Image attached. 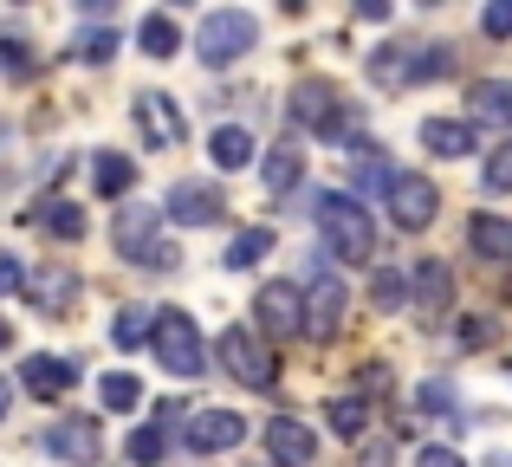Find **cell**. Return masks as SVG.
Listing matches in <instances>:
<instances>
[{
	"instance_id": "6da1fadb",
	"label": "cell",
	"mask_w": 512,
	"mask_h": 467,
	"mask_svg": "<svg viewBox=\"0 0 512 467\" xmlns=\"http://www.w3.org/2000/svg\"><path fill=\"white\" fill-rule=\"evenodd\" d=\"M318 234L344 266H370L376 260V221L357 195H318Z\"/></svg>"
},
{
	"instance_id": "7a4b0ae2",
	"label": "cell",
	"mask_w": 512,
	"mask_h": 467,
	"mask_svg": "<svg viewBox=\"0 0 512 467\" xmlns=\"http://www.w3.org/2000/svg\"><path fill=\"white\" fill-rule=\"evenodd\" d=\"M111 240L124 260L150 266V273H175L182 266V247L163 234V208H124V215L111 221Z\"/></svg>"
},
{
	"instance_id": "3957f363",
	"label": "cell",
	"mask_w": 512,
	"mask_h": 467,
	"mask_svg": "<svg viewBox=\"0 0 512 467\" xmlns=\"http://www.w3.org/2000/svg\"><path fill=\"white\" fill-rule=\"evenodd\" d=\"M253 39H260V20H253V13H240V7H214L208 20H201L195 46H201V65H208V72H221V65L247 59Z\"/></svg>"
},
{
	"instance_id": "277c9868",
	"label": "cell",
	"mask_w": 512,
	"mask_h": 467,
	"mask_svg": "<svg viewBox=\"0 0 512 467\" xmlns=\"http://www.w3.org/2000/svg\"><path fill=\"white\" fill-rule=\"evenodd\" d=\"M150 344H156V364H163L169 377H201V370H208V344H201V331H195L188 312H156Z\"/></svg>"
},
{
	"instance_id": "5b68a950",
	"label": "cell",
	"mask_w": 512,
	"mask_h": 467,
	"mask_svg": "<svg viewBox=\"0 0 512 467\" xmlns=\"http://www.w3.org/2000/svg\"><path fill=\"white\" fill-rule=\"evenodd\" d=\"M214 357H221V364H227V377H234V383H247V390H273V377H279L273 351H266V344L253 338L247 325H227V331H221V344H214Z\"/></svg>"
},
{
	"instance_id": "8992f818",
	"label": "cell",
	"mask_w": 512,
	"mask_h": 467,
	"mask_svg": "<svg viewBox=\"0 0 512 467\" xmlns=\"http://www.w3.org/2000/svg\"><path fill=\"white\" fill-rule=\"evenodd\" d=\"M292 117H299L305 130H318V137H344V130H350L344 91L331 85V78H305V85H292Z\"/></svg>"
},
{
	"instance_id": "52a82bcc",
	"label": "cell",
	"mask_w": 512,
	"mask_h": 467,
	"mask_svg": "<svg viewBox=\"0 0 512 467\" xmlns=\"http://www.w3.org/2000/svg\"><path fill=\"white\" fill-rule=\"evenodd\" d=\"M46 455L59 467H98L104 461V429L98 416H59L46 429Z\"/></svg>"
},
{
	"instance_id": "ba28073f",
	"label": "cell",
	"mask_w": 512,
	"mask_h": 467,
	"mask_svg": "<svg viewBox=\"0 0 512 467\" xmlns=\"http://www.w3.org/2000/svg\"><path fill=\"white\" fill-rule=\"evenodd\" d=\"M344 312H350V292L338 273H318L312 286H305V338H338L344 331Z\"/></svg>"
},
{
	"instance_id": "9c48e42d",
	"label": "cell",
	"mask_w": 512,
	"mask_h": 467,
	"mask_svg": "<svg viewBox=\"0 0 512 467\" xmlns=\"http://www.w3.org/2000/svg\"><path fill=\"white\" fill-rule=\"evenodd\" d=\"M383 202H389V215H396V228L422 234L428 221H435V208H441V189H435L428 176H389Z\"/></svg>"
},
{
	"instance_id": "30bf717a",
	"label": "cell",
	"mask_w": 512,
	"mask_h": 467,
	"mask_svg": "<svg viewBox=\"0 0 512 467\" xmlns=\"http://www.w3.org/2000/svg\"><path fill=\"white\" fill-rule=\"evenodd\" d=\"M253 312H260V325L273 331V338H299L305 331V292L292 286V279H266L260 299H253Z\"/></svg>"
},
{
	"instance_id": "8fae6325",
	"label": "cell",
	"mask_w": 512,
	"mask_h": 467,
	"mask_svg": "<svg viewBox=\"0 0 512 467\" xmlns=\"http://www.w3.org/2000/svg\"><path fill=\"white\" fill-rule=\"evenodd\" d=\"M240 442H247V416L240 409H195L188 416V448L195 455H227Z\"/></svg>"
},
{
	"instance_id": "7c38bea8",
	"label": "cell",
	"mask_w": 512,
	"mask_h": 467,
	"mask_svg": "<svg viewBox=\"0 0 512 467\" xmlns=\"http://www.w3.org/2000/svg\"><path fill=\"white\" fill-rule=\"evenodd\" d=\"M221 189H208V182H175V189L163 195V215L175 221V228H208V221H221Z\"/></svg>"
},
{
	"instance_id": "4fadbf2b",
	"label": "cell",
	"mask_w": 512,
	"mask_h": 467,
	"mask_svg": "<svg viewBox=\"0 0 512 467\" xmlns=\"http://www.w3.org/2000/svg\"><path fill=\"white\" fill-rule=\"evenodd\" d=\"M26 299H33V312L59 318L65 305L78 299V273H72V266H59V260H46L39 273H26Z\"/></svg>"
},
{
	"instance_id": "5bb4252c",
	"label": "cell",
	"mask_w": 512,
	"mask_h": 467,
	"mask_svg": "<svg viewBox=\"0 0 512 467\" xmlns=\"http://www.w3.org/2000/svg\"><path fill=\"white\" fill-rule=\"evenodd\" d=\"M266 455H273L279 467H305L318 455V435L305 429L299 416H273V422H266Z\"/></svg>"
},
{
	"instance_id": "9a60e30c",
	"label": "cell",
	"mask_w": 512,
	"mask_h": 467,
	"mask_svg": "<svg viewBox=\"0 0 512 467\" xmlns=\"http://www.w3.org/2000/svg\"><path fill=\"white\" fill-rule=\"evenodd\" d=\"M137 130H143V143H156V150H175V143L188 137L182 111H175L169 98H156V91H143V98H137Z\"/></svg>"
},
{
	"instance_id": "2e32d148",
	"label": "cell",
	"mask_w": 512,
	"mask_h": 467,
	"mask_svg": "<svg viewBox=\"0 0 512 467\" xmlns=\"http://www.w3.org/2000/svg\"><path fill=\"white\" fill-rule=\"evenodd\" d=\"M454 305V273H448V260H422L415 266V312L422 318H441Z\"/></svg>"
},
{
	"instance_id": "e0dca14e",
	"label": "cell",
	"mask_w": 512,
	"mask_h": 467,
	"mask_svg": "<svg viewBox=\"0 0 512 467\" xmlns=\"http://www.w3.org/2000/svg\"><path fill=\"white\" fill-rule=\"evenodd\" d=\"M72 383H78V364H72V357H52V351L26 357V390H33V396H46V403H52V396H65Z\"/></svg>"
},
{
	"instance_id": "ac0fdd59",
	"label": "cell",
	"mask_w": 512,
	"mask_h": 467,
	"mask_svg": "<svg viewBox=\"0 0 512 467\" xmlns=\"http://www.w3.org/2000/svg\"><path fill=\"white\" fill-rule=\"evenodd\" d=\"M467 247L493 266H512V221L506 215H474L467 221Z\"/></svg>"
},
{
	"instance_id": "d6986e66",
	"label": "cell",
	"mask_w": 512,
	"mask_h": 467,
	"mask_svg": "<svg viewBox=\"0 0 512 467\" xmlns=\"http://www.w3.org/2000/svg\"><path fill=\"white\" fill-rule=\"evenodd\" d=\"M422 150L428 156H474V124H461V117H428L422 124Z\"/></svg>"
},
{
	"instance_id": "ffe728a7",
	"label": "cell",
	"mask_w": 512,
	"mask_h": 467,
	"mask_svg": "<svg viewBox=\"0 0 512 467\" xmlns=\"http://www.w3.org/2000/svg\"><path fill=\"white\" fill-rule=\"evenodd\" d=\"M208 156H214V169H247L260 150H253V130H240V124H221V130L208 137Z\"/></svg>"
},
{
	"instance_id": "44dd1931",
	"label": "cell",
	"mask_w": 512,
	"mask_h": 467,
	"mask_svg": "<svg viewBox=\"0 0 512 467\" xmlns=\"http://www.w3.org/2000/svg\"><path fill=\"white\" fill-rule=\"evenodd\" d=\"M467 104H474L480 124H512V85L506 78H480V85L467 91Z\"/></svg>"
},
{
	"instance_id": "7402d4cb",
	"label": "cell",
	"mask_w": 512,
	"mask_h": 467,
	"mask_svg": "<svg viewBox=\"0 0 512 467\" xmlns=\"http://www.w3.org/2000/svg\"><path fill=\"white\" fill-rule=\"evenodd\" d=\"M137 39H143L150 59H175V52H182V26H175L169 13H150V20L137 26Z\"/></svg>"
},
{
	"instance_id": "603a6c76",
	"label": "cell",
	"mask_w": 512,
	"mask_h": 467,
	"mask_svg": "<svg viewBox=\"0 0 512 467\" xmlns=\"http://www.w3.org/2000/svg\"><path fill=\"white\" fill-rule=\"evenodd\" d=\"M150 331H156V312H150V305H130V312H117L111 344H117V351H137V344H150Z\"/></svg>"
},
{
	"instance_id": "cb8c5ba5",
	"label": "cell",
	"mask_w": 512,
	"mask_h": 467,
	"mask_svg": "<svg viewBox=\"0 0 512 467\" xmlns=\"http://www.w3.org/2000/svg\"><path fill=\"white\" fill-rule=\"evenodd\" d=\"M266 253H273V234H266V228H240L234 240H227V266H234V273H247V266H260Z\"/></svg>"
},
{
	"instance_id": "d4e9b609",
	"label": "cell",
	"mask_w": 512,
	"mask_h": 467,
	"mask_svg": "<svg viewBox=\"0 0 512 467\" xmlns=\"http://www.w3.org/2000/svg\"><path fill=\"white\" fill-rule=\"evenodd\" d=\"M299 176H305V156L292 150V143H279V150H266V189H273V195H286V189H292Z\"/></svg>"
},
{
	"instance_id": "484cf974",
	"label": "cell",
	"mask_w": 512,
	"mask_h": 467,
	"mask_svg": "<svg viewBox=\"0 0 512 467\" xmlns=\"http://www.w3.org/2000/svg\"><path fill=\"white\" fill-rule=\"evenodd\" d=\"M91 182H98V195H124L130 182H137V163H130V156H98V163H91Z\"/></svg>"
},
{
	"instance_id": "4316f807",
	"label": "cell",
	"mask_w": 512,
	"mask_h": 467,
	"mask_svg": "<svg viewBox=\"0 0 512 467\" xmlns=\"http://www.w3.org/2000/svg\"><path fill=\"white\" fill-rule=\"evenodd\" d=\"M370 78H376V85H409V78H415V59L402 46H383L370 59Z\"/></svg>"
},
{
	"instance_id": "83f0119b",
	"label": "cell",
	"mask_w": 512,
	"mask_h": 467,
	"mask_svg": "<svg viewBox=\"0 0 512 467\" xmlns=\"http://www.w3.org/2000/svg\"><path fill=\"white\" fill-rule=\"evenodd\" d=\"M72 52L85 65H104V59H117V26H85V33L72 39Z\"/></svg>"
},
{
	"instance_id": "f1b7e54d",
	"label": "cell",
	"mask_w": 512,
	"mask_h": 467,
	"mask_svg": "<svg viewBox=\"0 0 512 467\" xmlns=\"http://www.w3.org/2000/svg\"><path fill=\"white\" fill-rule=\"evenodd\" d=\"M325 416H331V429H338L344 442H357V435L370 429V409H363V396H338V403H331Z\"/></svg>"
},
{
	"instance_id": "f546056e",
	"label": "cell",
	"mask_w": 512,
	"mask_h": 467,
	"mask_svg": "<svg viewBox=\"0 0 512 467\" xmlns=\"http://www.w3.org/2000/svg\"><path fill=\"white\" fill-rule=\"evenodd\" d=\"M98 403L104 409H137L143 403V383L124 377V370H111V377H98Z\"/></svg>"
},
{
	"instance_id": "4dcf8cb0",
	"label": "cell",
	"mask_w": 512,
	"mask_h": 467,
	"mask_svg": "<svg viewBox=\"0 0 512 467\" xmlns=\"http://www.w3.org/2000/svg\"><path fill=\"white\" fill-rule=\"evenodd\" d=\"M39 228L59 234V240H85V215H78L72 202H46V208H39Z\"/></svg>"
},
{
	"instance_id": "1f68e13d",
	"label": "cell",
	"mask_w": 512,
	"mask_h": 467,
	"mask_svg": "<svg viewBox=\"0 0 512 467\" xmlns=\"http://www.w3.org/2000/svg\"><path fill=\"white\" fill-rule=\"evenodd\" d=\"M163 455H169V429H163V422H150V429H137V435H130V461L156 467Z\"/></svg>"
},
{
	"instance_id": "d6a6232c",
	"label": "cell",
	"mask_w": 512,
	"mask_h": 467,
	"mask_svg": "<svg viewBox=\"0 0 512 467\" xmlns=\"http://www.w3.org/2000/svg\"><path fill=\"white\" fill-rule=\"evenodd\" d=\"M480 182H487L493 195H512V143H500V150L480 163Z\"/></svg>"
},
{
	"instance_id": "836d02e7",
	"label": "cell",
	"mask_w": 512,
	"mask_h": 467,
	"mask_svg": "<svg viewBox=\"0 0 512 467\" xmlns=\"http://www.w3.org/2000/svg\"><path fill=\"white\" fill-rule=\"evenodd\" d=\"M370 292H376V305H383V312H396V305L409 299V279H402V273H376Z\"/></svg>"
},
{
	"instance_id": "e575fe53",
	"label": "cell",
	"mask_w": 512,
	"mask_h": 467,
	"mask_svg": "<svg viewBox=\"0 0 512 467\" xmlns=\"http://www.w3.org/2000/svg\"><path fill=\"white\" fill-rule=\"evenodd\" d=\"M415 403H422L428 409V416H454V390H448V383H422V390H415Z\"/></svg>"
},
{
	"instance_id": "d590c367",
	"label": "cell",
	"mask_w": 512,
	"mask_h": 467,
	"mask_svg": "<svg viewBox=\"0 0 512 467\" xmlns=\"http://www.w3.org/2000/svg\"><path fill=\"white\" fill-rule=\"evenodd\" d=\"M480 33H487V39H512V0H493V7L480 13Z\"/></svg>"
},
{
	"instance_id": "8d00e7d4",
	"label": "cell",
	"mask_w": 512,
	"mask_h": 467,
	"mask_svg": "<svg viewBox=\"0 0 512 467\" xmlns=\"http://www.w3.org/2000/svg\"><path fill=\"white\" fill-rule=\"evenodd\" d=\"M13 292H26V266L0 247V299H13Z\"/></svg>"
},
{
	"instance_id": "74e56055",
	"label": "cell",
	"mask_w": 512,
	"mask_h": 467,
	"mask_svg": "<svg viewBox=\"0 0 512 467\" xmlns=\"http://www.w3.org/2000/svg\"><path fill=\"white\" fill-rule=\"evenodd\" d=\"M415 467H467V461L454 455V448H422V455H415Z\"/></svg>"
},
{
	"instance_id": "f35d334b",
	"label": "cell",
	"mask_w": 512,
	"mask_h": 467,
	"mask_svg": "<svg viewBox=\"0 0 512 467\" xmlns=\"http://www.w3.org/2000/svg\"><path fill=\"white\" fill-rule=\"evenodd\" d=\"M7 409H13V390H7V377H0V422H7Z\"/></svg>"
},
{
	"instance_id": "ab89813d",
	"label": "cell",
	"mask_w": 512,
	"mask_h": 467,
	"mask_svg": "<svg viewBox=\"0 0 512 467\" xmlns=\"http://www.w3.org/2000/svg\"><path fill=\"white\" fill-rule=\"evenodd\" d=\"M506 299H512V273H506Z\"/></svg>"
}]
</instances>
